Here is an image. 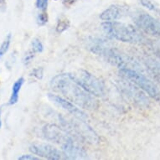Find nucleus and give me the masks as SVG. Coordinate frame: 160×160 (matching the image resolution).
<instances>
[{"mask_svg": "<svg viewBox=\"0 0 160 160\" xmlns=\"http://www.w3.org/2000/svg\"><path fill=\"white\" fill-rule=\"evenodd\" d=\"M123 80L124 81L119 83V87L122 92L136 104H138L141 107L148 105V103H149L148 100L145 97L144 94L142 93L141 91H139L135 86L132 84L131 82H129L124 78Z\"/></svg>", "mask_w": 160, "mask_h": 160, "instance_id": "obj_12", "label": "nucleus"}, {"mask_svg": "<svg viewBox=\"0 0 160 160\" xmlns=\"http://www.w3.org/2000/svg\"><path fill=\"white\" fill-rule=\"evenodd\" d=\"M71 78L83 89L92 96L97 97H104L106 94V87L103 82L89 71L86 70H78L68 73Z\"/></svg>", "mask_w": 160, "mask_h": 160, "instance_id": "obj_5", "label": "nucleus"}, {"mask_svg": "<svg viewBox=\"0 0 160 160\" xmlns=\"http://www.w3.org/2000/svg\"><path fill=\"white\" fill-rule=\"evenodd\" d=\"M90 50L93 54L100 55L105 59L108 63L117 66L119 69L128 68L139 71L140 66L135 60L121 50L109 46L107 42L97 39L91 43L89 45Z\"/></svg>", "mask_w": 160, "mask_h": 160, "instance_id": "obj_2", "label": "nucleus"}, {"mask_svg": "<svg viewBox=\"0 0 160 160\" xmlns=\"http://www.w3.org/2000/svg\"><path fill=\"white\" fill-rule=\"evenodd\" d=\"M78 140L71 137L67 142L61 145V150L67 159H83L87 158V153L82 145L79 144Z\"/></svg>", "mask_w": 160, "mask_h": 160, "instance_id": "obj_11", "label": "nucleus"}, {"mask_svg": "<svg viewBox=\"0 0 160 160\" xmlns=\"http://www.w3.org/2000/svg\"><path fill=\"white\" fill-rule=\"evenodd\" d=\"M155 53H156L157 56H158L160 58V45H158V46L155 48Z\"/></svg>", "mask_w": 160, "mask_h": 160, "instance_id": "obj_26", "label": "nucleus"}, {"mask_svg": "<svg viewBox=\"0 0 160 160\" xmlns=\"http://www.w3.org/2000/svg\"><path fill=\"white\" fill-rule=\"evenodd\" d=\"M140 3L144 8H148V10L152 11L154 13H160L159 8L153 0H140Z\"/></svg>", "mask_w": 160, "mask_h": 160, "instance_id": "obj_17", "label": "nucleus"}, {"mask_svg": "<svg viewBox=\"0 0 160 160\" xmlns=\"http://www.w3.org/2000/svg\"><path fill=\"white\" fill-rule=\"evenodd\" d=\"M18 160H39V158L36 157L34 154H24L18 157Z\"/></svg>", "mask_w": 160, "mask_h": 160, "instance_id": "obj_24", "label": "nucleus"}, {"mask_svg": "<svg viewBox=\"0 0 160 160\" xmlns=\"http://www.w3.org/2000/svg\"><path fill=\"white\" fill-rule=\"evenodd\" d=\"M31 45L32 50L34 53H41L44 50V45H43L42 42L39 39H37V38H35V39L32 40Z\"/></svg>", "mask_w": 160, "mask_h": 160, "instance_id": "obj_18", "label": "nucleus"}, {"mask_svg": "<svg viewBox=\"0 0 160 160\" xmlns=\"http://www.w3.org/2000/svg\"><path fill=\"white\" fill-rule=\"evenodd\" d=\"M42 132L44 137L48 141L60 144L61 146L67 142L72 137L67 133L61 127L51 123L46 124L43 127Z\"/></svg>", "mask_w": 160, "mask_h": 160, "instance_id": "obj_10", "label": "nucleus"}, {"mask_svg": "<svg viewBox=\"0 0 160 160\" xmlns=\"http://www.w3.org/2000/svg\"><path fill=\"white\" fill-rule=\"evenodd\" d=\"M32 76H34L35 78L39 79V80H41L44 76V70L41 67H37V68H34L33 71H32L31 74H30Z\"/></svg>", "mask_w": 160, "mask_h": 160, "instance_id": "obj_21", "label": "nucleus"}, {"mask_svg": "<svg viewBox=\"0 0 160 160\" xmlns=\"http://www.w3.org/2000/svg\"><path fill=\"white\" fill-rule=\"evenodd\" d=\"M48 97L50 99V102H52L55 106H57L58 108L63 109L71 115H72L74 118H78L80 120H83L86 121L88 117H87V113L84 112L81 108L75 105L73 102H70L69 100L66 99L65 97L58 96V95L52 94V93H49Z\"/></svg>", "mask_w": 160, "mask_h": 160, "instance_id": "obj_8", "label": "nucleus"}, {"mask_svg": "<svg viewBox=\"0 0 160 160\" xmlns=\"http://www.w3.org/2000/svg\"><path fill=\"white\" fill-rule=\"evenodd\" d=\"M103 31L108 36L124 43L144 44L145 37L132 24L117 21H105L102 24Z\"/></svg>", "mask_w": 160, "mask_h": 160, "instance_id": "obj_3", "label": "nucleus"}, {"mask_svg": "<svg viewBox=\"0 0 160 160\" xmlns=\"http://www.w3.org/2000/svg\"><path fill=\"white\" fill-rule=\"evenodd\" d=\"M50 87L82 109L94 110L98 108V102L81 86L71 78L69 74H59L50 80Z\"/></svg>", "mask_w": 160, "mask_h": 160, "instance_id": "obj_1", "label": "nucleus"}, {"mask_svg": "<svg viewBox=\"0 0 160 160\" xmlns=\"http://www.w3.org/2000/svg\"><path fill=\"white\" fill-rule=\"evenodd\" d=\"M119 74L122 78L126 79L129 82H131L132 84L138 86L140 89L146 92L150 97H152V99L159 102L160 90L144 75L139 73L138 71L128 68L119 69Z\"/></svg>", "mask_w": 160, "mask_h": 160, "instance_id": "obj_6", "label": "nucleus"}, {"mask_svg": "<svg viewBox=\"0 0 160 160\" xmlns=\"http://www.w3.org/2000/svg\"><path fill=\"white\" fill-rule=\"evenodd\" d=\"M134 22L145 34L151 36L160 37V22L148 13L139 12L135 15Z\"/></svg>", "mask_w": 160, "mask_h": 160, "instance_id": "obj_7", "label": "nucleus"}, {"mask_svg": "<svg viewBox=\"0 0 160 160\" xmlns=\"http://www.w3.org/2000/svg\"><path fill=\"white\" fill-rule=\"evenodd\" d=\"M11 39H12V34H8L6 35L5 38H4V39H3V41L2 42L1 45H0V59L3 57L7 54V52H8L11 44Z\"/></svg>", "mask_w": 160, "mask_h": 160, "instance_id": "obj_16", "label": "nucleus"}, {"mask_svg": "<svg viewBox=\"0 0 160 160\" xmlns=\"http://www.w3.org/2000/svg\"><path fill=\"white\" fill-rule=\"evenodd\" d=\"M29 151L39 158L50 160H60L66 158L62 151H60L52 145L45 142H34L29 147Z\"/></svg>", "mask_w": 160, "mask_h": 160, "instance_id": "obj_9", "label": "nucleus"}, {"mask_svg": "<svg viewBox=\"0 0 160 160\" xmlns=\"http://www.w3.org/2000/svg\"><path fill=\"white\" fill-rule=\"evenodd\" d=\"M126 7L120 4H112L100 14V18L103 21H116L125 16Z\"/></svg>", "mask_w": 160, "mask_h": 160, "instance_id": "obj_13", "label": "nucleus"}, {"mask_svg": "<svg viewBox=\"0 0 160 160\" xmlns=\"http://www.w3.org/2000/svg\"><path fill=\"white\" fill-rule=\"evenodd\" d=\"M70 26V23L67 19H63L61 18L57 21V25H56V30L58 33H62L65 30L68 29Z\"/></svg>", "mask_w": 160, "mask_h": 160, "instance_id": "obj_19", "label": "nucleus"}, {"mask_svg": "<svg viewBox=\"0 0 160 160\" xmlns=\"http://www.w3.org/2000/svg\"><path fill=\"white\" fill-rule=\"evenodd\" d=\"M7 9V0H0V11L4 13Z\"/></svg>", "mask_w": 160, "mask_h": 160, "instance_id": "obj_25", "label": "nucleus"}, {"mask_svg": "<svg viewBox=\"0 0 160 160\" xmlns=\"http://www.w3.org/2000/svg\"><path fill=\"white\" fill-rule=\"evenodd\" d=\"M144 64L148 73L152 76L154 81L160 84V61L153 58H147Z\"/></svg>", "mask_w": 160, "mask_h": 160, "instance_id": "obj_14", "label": "nucleus"}, {"mask_svg": "<svg viewBox=\"0 0 160 160\" xmlns=\"http://www.w3.org/2000/svg\"><path fill=\"white\" fill-rule=\"evenodd\" d=\"M49 0H36V7L42 11H45L48 7Z\"/></svg>", "mask_w": 160, "mask_h": 160, "instance_id": "obj_23", "label": "nucleus"}, {"mask_svg": "<svg viewBox=\"0 0 160 160\" xmlns=\"http://www.w3.org/2000/svg\"><path fill=\"white\" fill-rule=\"evenodd\" d=\"M24 83V77H19V78L13 83V87H12V93H11L10 98L8 101V104L9 105H14L18 102V94L21 90L22 87Z\"/></svg>", "mask_w": 160, "mask_h": 160, "instance_id": "obj_15", "label": "nucleus"}, {"mask_svg": "<svg viewBox=\"0 0 160 160\" xmlns=\"http://www.w3.org/2000/svg\"><path fill=\"white\" fill-rule=\"evenodd\" d=\"M37 24H39V26H43L45 24H47L48 22V15L47 13H45V11H43V13H40L38 14L36 18Z\"/></svg>", "mask_w": 160, "mask_h": 160, "instance_id": "obj_20", "label": "nucleus"}, {"mask_svg": "<svg viewBox=\"0 0 160 160\" xmlns=\"http://www.w3.org/2000/svg\"><path fill=\"white\" fill-rule=\"evenodd\" d=\"M34 52L33 50H29L25 54L24 57V64L25 66H28L29 64L31 63L32 60L34 59Z\"/></svg>", "mask_w": 160, "mask_h": 160, "instance_id": "obj_22", "label": "nucleus"}, {"mask_svg": "<svg viewBox=\"0 0 160 160\" xmlns=\"http://www.w3.org/2000/svg\"><path fill=\"white\" fill-rule=\"evenodd\" d=\"M2 127V121H1V111H0V128Z\"/></svg>", "mask_w": 160, "mask_h": 160, "instance_id": "obj_27", "label": "nucleus"}, {"mask_svg": "<svg viewBox=\"0 0 160 160\" xmlns=\"http://www.w3.org/2000/svg\"><path fill=\"white\" fill-rule=\"evenodd\" d=\"M58 121L61 127L71 136L82 142H88L90 144H97L99 142V137L96 132L86 122L78 118H66L61 115H58Z\"/></svg>", "mask_w": 160, "mask_h": 160, "instance_id": "obj_4", "label": "nucleus"}]
</instances>
